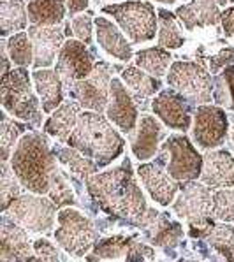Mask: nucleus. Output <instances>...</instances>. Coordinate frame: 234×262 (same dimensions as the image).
<instances>
[{
    "label": "nucleus",
    "mask_w": 234,
    "mask_h": 262,
    "mask_svg": "<svg viewBox=\"0 0 234 262\" xmlns=\"http://www.w3.org/2000/svg\"><path fill=\"white\" fill-rule=\"evenodd\" d=\"M157 16H159V30H157L159 46L165 50H178L183 46L185 37L176 23V14L169 13L167 9H157Z\"/></svg>",
    "instance_id": "72a5a7b5"
},
{
    "label": "nucleus",
    "mask_w": 234,
    "mask_h": 262,
    "mask_svg": "<svg viewBox=\"0 0 234 262\" xmlns=\"http://www.w3.org/2000/svg\"><path fill=\"white\" fill-rule=\"evenodd\" d=\"M87 260H155V250L136 236L118 234L97 241Z\"/></svg>",
    "instance_id": "2eb2a0df"
},
{
    "label": "nucleus",
    "mask_w": 234,
    "mask_h": 262,
    "mask_svg": "<svg viewBox=\"0 0 234 262\" xmlns=\"http://www.w3.org/2000/svg\"><path fill=\"white\" fill-rule=\"evenodd\" d=\"M173 211L187 222L188 227H206L215 222L211 188L197 180L181 183L178 197L173 201Z\"/></svg>",
    "instance_id": "9b49d317"
},
{
    "label": "nucleus",
    "mask_w": 234,
    "mask_h": 262,
    "mask_svg": "<svg viewBox=\"0 0 234 262\" xmlns=\"http://www.w3.org/2000/svg\"><path fill=\"white\" fill-rule=\"evenodd\" d=\"M188 234L194 239H203L225 260H234V224L211 222L206 227H190Z\"/></svg>",
    "instance_id": "5701e85b"
},
{
    "label": "nucleus",
    "mask_w": 234,
    "mask_h": 262,
    "mask_svg": "<svg viewBox=\"0 0 234 262\" xmlns=\"http://www.w3.org/2000/svg\"><path fill=\"white\" fill-rule=\"evenodd\" d=\"M81 115V106L79 102H76L74 99L63 100L56 110L51 113L50 118L46 120L42 130L48 136L55 138L60 143H67L71 132L76 128L78 125V118Z\"/></svg>",
    "instance_id": "bb28decb"
},
{
    "label": "nucleus",
    "mask_w": 234,
    "mask_h": 262,
    "mask_svg": "<svg viewBox=\"0 0 234 262\" xmlns=\"http://www.w3.org/2000/svg\"><path fill=\"white\" fill-rule=\"evenodd\" d=\"M175 14L187 30L215 27L222 19V11L215 0H192L185 6H180Z\"/></svg>",
    "instance_id": "b1692460"
},
{
    "label": "nucleus",
    "mask_w": 234,
    "mask_h": 262,
    "mask_svg": "<svg viewBox=\"0 0 234 262\" xmlns=\"http://www.w3.org/2000/svg\"><path fill=\"white\" fill-rule=\"evenodd\" d=\"M196 107L190 100L175 88H165L160 90L159 95L152 100V111L157 118L162 120V123L175 130L187 132L192 125V115Z\"/></svg>",
    "instance_id": "dca6fc26"
},
{
    "label": "nucleus",
    "mask_w": 234,
    "mask_h": 262,
    "mask_svg": "<svg viewBox=\"0 0 234 262\" xmlns=\"http://www.w3.org/2000/svg\"><path fill=\"white\" fill-rule=\"evenodd\" d=\"M0 53H2V74L11 71V58H9V53H7V46H6V41L0 42Z\"/></svg>",
    "instance_id": "a18cd8bd"
},
{
    "label": "nucleus",
    "mask_w": 234,
    "mask_h": 262,
    "mask_svg": "<svg viewBox=\"0 0 234 262\" xmlns=\"http://www.w3.org/2000/svg\"><path fill=\"white\" fill-rule=\"evenodd\" d=\"M165 138L164 127L152 115L141 116L136 132L131 134V148L134 157L139 160H150L160 150V141Z\"/></svg>",
    "instance_id": "4be33fe9"
},
{
    "label": "nucleus",
    "mask_w": 234,
    "mask_h": 262,
    "mask_svg": "<svg viewBox=\"0 0 234 262\" xmlns=\"http://www.w3.org/2000/svg\"><path fill=\"white\" fill-rule=\"evenodd\" d=\"M222 30L225 32V35L234 39V6L227 7L225 11H222Z\"/></svg>",
    "instance_id": "37998d69"
},
{
    "label": "nucleus",
    "mask_w": 234,
    "mask_h": 262,
    "mask_svg": "<svg viewBox=\"0 0 234 262\" xmlns=\"http://www.w3.org/2000/svg\"><path fill=\"white\" fill-rule=\"evenodd\" d=\"M7 53L14 66L28 67L34 66V44H32L28 32H16L6 41Z\"/></svg>",
    "instance_id": "f704fd0d"
},
{
    "label": "nucleus",
    "mask_w": 234,
    "mask_h": 262,
    "mask_svg": "<svg viewBox=\"0 0 234 262\" xmlns=\"http://www.w3.org/2000/svg\"><path fill=\"white\" fill-rule=\"evenodd\" d=\"M136 229H139L144 239L150 241L153 247L162 248L165 255H176V248L183 239V227L178 222L171 220L165 213L157 211L155 208H148L141 219L136 222Z\"/></svg>",
    "instance_id": "f8f14e48"
},
{
    "label": "nucleus",
    "mask_w": 234,
    "mask_h": 262,
    "mask_svg": "<svg viewBox=\"0 0 234 262\" xmlns=\"http://www.w3.org/2000/svg\"><path fill=\"white\" fill-rule=\"evenodd\" d=\"M115 69H118V67L111 66L104 60H99V62H95L92 74L81 79V81H76L71 88H67L66 94L69 95V99H74L76 102H79L83 110L106 113L111 94L113 71Z\"/></svg>",
    "instance_id": "9d476101"
},
{
    "label": "nucleus",
    "mask_w": 234,
    "mask_h": 262,
    "mask_svg": "<svg viewBox=\"0 0 234 262\" xmlns=\"http://www.w3.org/2000/svg\"><path fill=\"white\" fill-rule=\"evenodd\" d=\"M34 252L37 255L39 260H67V257L60 252L58 248L51 243L46 237H39V239H34Z\"/></svg>",
    "instance_id": "a19ab883"
},
{
    "label": "nucleus",
    "mask_w": 234,
    "mask_h": 262,
    "mask_svg": "<svg viewBox=\"0 0 234 262\" xmlns=\"http://www.w3.org/2000/svg\"><path fill=\"white\" fill-rule=\"evenodd\" d=\"M0 99H2L4 110L13 118L32 123L35 128L41 127V100L37 99L34 88H32L27 67H16V69L2 74Z\"/></svg>",
    "instance_id": "20e7f679"
},
{
    "label": "nucleus",
    "mask_w": 234,
    "mask_h": 262,
    "mask_svg": "<svg viewBox=\"0 0 234 262\" xmlns=\"http://www.w3.org/2000/svg\"><path fill=\"white\" fill-rule=\"evenodd\" d=\"M92 23H94L92 21V13H81L71 18V27L76 39H79L87 46H90L92 39H94L92 37Z\"/></svg>",
    "instance_id": "ea45409f"
},
{
    "label": "nucleus",
    "mask_w": 234,
    "mask_h": 262,
    "mask_svg": "<svg viewBox=\"0 0 234 262\" xmlns=\"http://www.w3.org/2000/svg\"><path fill=\"white\" fill-rule=\"evenodd\" d=\"M28 21L32 25L55 27L66 19V0H30L27 4Z\"/></svg>",
    "instance_id": "c85d7f7f"
},
{
    "label": "nucleus",
    "mask_w": 234,
    "mask_h": 262,
    "mask_svg": "<svg viewBox=\"0 0 234 262\" xmlns=\"http://www.w3.org/2000/svg\"><path fill=\"white\" fill-rule=\"evenodd\" d=\"M66 144L90 157L102 169L122 155L125 139L113 127V122L106 115L84 110Z\"/></svg>",
    "instance_id": "7ed1b4c3"
},
{
    "label": "nucleus",
    "mask_w": 234,
    "mask_h": 262,
    "mask_svg": "<svg viewBox=\"0 0 234 262\" xmlns=\"http://www.w3.org/2000/svg\"><path fill=\"white\" fill-rule=\"evenodd\" d=\"M219 6H227V4H231V2H234V0H215Z\"/></svg>",
    "instance_id": "49530a36"
},
{
    "label": "nucleus",
    "mask_w": 234,
    "mask_h": 262,
    "mask_svg": "<svg viewBox=\"0 0 234 262\" xmlns=\"http://www.w3.org/2000/svg\"><path fill=\"white\" fill-rule=\"evenodd\" d=\"M0 260H39L30 243L27 229L14 222L7 213L0 219Z\"/></svg>",
    "instance_id": "a211bd4d"
},
{
    "label": "nucleus",
    "mask_w": 234,
    "mask_h": 262,
    "mask_svg": "<svg viewBox=\"0 0 234 262\" xmlns=\"http://www.w3.org/2000/svg\"><path fill=\"white\" fill-rule=\"evenodd\" d=\"M106 116L123 134H132L138 127L139 106L136 104L134 97L131 95L122 78L111 79V94L106 107Z\"/></svg>",
    "instance_id": "6ab92c4d"
},
{
    "label": "nucleus",
    "mask_w": 234,
    "mask_h": 262,
    "mask_svg": "<svg viewBox=\"0 0 234 262\" xmlns=\"http://www.w3.org/2000/svg\"><path fill=\"white\" fill-rule=\"evenodd\" d=\"M2 125H0V155H2V162H9L11 155H13L14 144H18L19 138L23 134L32 130L34 125L28 122H18V118H11L9 115L2 113Z\"/></svg>",
    "instance_id": "2f4dec72"
},
{
    "label": "nucleus",
    "mask_w": 234,
    "mask_h": 262,
    "mask_svg": "<svg viewBox=\"0 0 234 262\" xmlns=\"http://www.w3.org/2000/svg\"><path fill=\"white\" fill-rule=\"evenodd\" d=\"M56 220L58 227L53 232L56 245L72 257H87V253L100 239V229L97 224L78 209L71 206L62 208L56 215Z\"/></svg>",
    "instance_id": "39448f33"
},
{
    "label": "nucleus",
    "mask_w": 234,
    "mask_h": 262,
    "mask_svg": "<svg viewBox=\"0 0 234 262\" xmlns=\"http://www.w3.org/2000/svg\"><path fill=\"white\" fill-rule=\"evenodd\" d=\"M232 63H234V48L232 46L222 48L219 53L209 58V72L215 76V74H219L220 71H224L225 67L232 66Z\"/></svg>",
    "instance_id": "79ce46f5"
},
{
    "label": "nucleus",
    "mask_w": 234,
    "mask_h": 262,
    "mask_svg": "<svg viewBox=\"0 0 234 262\" xmlns=\"http://www.w3.org/2000/svg\"><path fill=\"white\" fill-rule=\"evenodd\" d=\"M201 181L211 190L234 188V157L227 150H206Z\"/></svg>",
    "instance_id": "412c9836"
},
{
    "label": "nucleus",
    "mask_w": 234,
    "mask_h": 262,
    "mask_svg": "<svg viewBox=\"0 0 234 262\" xmlns=\"http://www.w3.org/2000/svg\"><path fill=\"white\" fill-rule=\"evenodd\" d=\"M32 81L35 84L37 95L41 97L44 113H53L66 100V86L56 71L35 69L32 72Z\"/></svg>",
    "instance_id": "a878e982"
},
{
    "label": "nucleus",
    "mask_w": 234,
    "mask_h": 262,
    "mask_svg": "<svg viewBox=\"0 0 234 262\" xmlns=\"http://www.w3.org/2000/svg\"><path fill=\"white\" fill-rule=\"evenodd\" d=\"M171 58L173 56L169 53V50H165L162 46H153L138 51L134 55V63L136 67L143 69L148 74L155 76V78H162L169 69Z\"/></svg>",
    "instance_id": "473e14b6"
},
{
    "label": "nucleus",
    "mask_w": 234,
    "mask_h": 262,
    "mask_svg": "<svg viewBox=\"0 0 234 262\" xmlns=\"http://www.w3.org/2000/svg\"><path fill=\"white\" fill-rule=\"evenodd\" d=\"M88 195L111 224L136 229V222L146 213V199L136 181L131 160L125 157L122 164L104 172H95L84 180Z\"/></svg>",
    "instance_id": "f257e3e1"
},
{
    "label": "nucleus",
    "mask_w": 234,
    "mask_h": 262,
    "mask_svg": "<svg viewBox=\"0 0 234 262\" xmlns=\"http://www.w3.org/2000/svg\"><path fill=\"white\" fill-rule=\"evenodd\" d=\"M22 183L14 174L11 164L2 162L0 166V209L2 213L11 206V203L18 195H22Z\"/></svg>",
    "instance_id": "4c0bfd02"
},
{
    "label": "nucleus",
    "mask_w": 234,
    "mask_h": 262,
    "mask_svg": "<svg viewBox=\"0 0 234 262\" xmlns=\"http://www.w3.org/2000/svg\"><path fill=\"white\" fill-rule=\"evenodd\" d=\"M95 35L99 46L111 55L113 58H118L120 62H129L134 56L132 53V44H129L123 37L122 30H118L108 18L99 16L95 18Z\"/></svg>",
    "instance_id": "cd10ccee"
},
{
    "label": "nucleus",
    "mask_w": 234,
    "mask_h": 262,
    "mask_svg": "<svg viewBox=\"0 0 234 262\" xmlns=\"http://www.w3.org/2000/svg\"><path fill=\"white\" fill-rule=\"evenodd\" d=\"M46 132L30 130L19 138L11 155V167L27 192L46 195L56 166V155Z\"/></svg>",
    "instance_id": "f03ea898"
},
{
    "label": "nucleus",
    "mask_w": 234,
    "mask_h": 262,
    "mask_svg": "<svg viewBox=\"0 0 234 262\" xmlns=\"http://www.w3.org/2000/svg\"><path fill=\"white\" fill-rule=\"evenodd\" d=\"M104 14L113 16L134 44L152 41L159 30V16L152 2L129 0L122 4H111L102 7Z\"/></svg>",
    "instance_id": "423d86ee"
},
{
    "label": "nucleus",
    "mask_w": 234,
    "mask_h": 262,
    "mask_svg": "<svg viewBox=\"0 0 234 262\" xmlns=\"http://www.w3.org/2000/svg\"><path fill=\"white\" fill-rule=\"evenodd\" d=\"M138 174L157 204L169 206L176 199L181 183L169 174L167 167H165V157L160 151L157 153L155 162L141 164L138 167Z\"/></svg>",
    "instance_id": "f3484780"
},
{
    "label": "nucleus",
    "mask_w": 234,
    "mask_h": 262,
    "mask_svg": "<svg viewBox=\"0 0 234 262\" xmlns=\"http://www.w3.org/2000/svg\"><path fill=\"white\" fill-rule=\"evenodd\" d=\"M122 81L143 111L148 107V100H153L152 97L162 88L160 78H155V76L148 74L136 66H127L125 69H122Z\"/></svg>",
    "instance_id": "393cba45"
},
{
    "label": "nucleus",
    "mask_w": 234,
    "mask_h": 262,
    "mask_svg": "<svg viewBox=\"0 0 234 262\" xmlns=\"http://www.w3.org/2000/svg\"><path fill=\"white\" fill-rule=\"evenodd\" d=\"M53 151L56 155V160L62 164L63 167L67 169L72 174L79 176L81 180H87L90 178L92 174L99 172V166L90 159V157L83 155L81 151H78L76 148L72 146H63L62 143H55L53 144Z\"/></svg>",
    "instance_id": "c756f323"
},
{
    "label": "nucleus",
    "mask_w": 234,
    "mask_h": 262,
    "mask_svg": "<svg viewBox=\"0 0 234 262\" xmlns=\"http://www.w3.org/2000/svg\"><path fill=\"white\" fill-rule=\"evenodd\" d=\"M229 134V116L220 106L201 104L194 113L192 138L203 150L222 146Z\"/></svg>",
    "instance_id": "ddd939ff"
},
{
    "label": "nucleus",
    "mask_w": 234,
    "mask_h": 262,
    "mask_svg": "<svg viewBox=\"0 0 234 262\" xmlns=\"http://www.w3.org/2000/svg\"><path fill=\"white\" fill-rule=\"evenodd\" d=\"M67 2V9H69V14L71 18L79 13H84V9L88 7V0H66Z\"/></svg>",
    "instance_id": "c03bdc74"
},
{
    "label": "nucleus",
    "mask_w": 234,
    "mask_h": 262,
    "mask_svg": "<svg viewBox=\"0 0 234 262\" xmlns=\"http://www.w3.org/2000/svg\"><path fill=\"white\" fill-rule=\"evenodd\" d=\"M48 197L56 204L58 208H67V206H76L79 203L76 199L74 192L71 187V180L67 176L66 171H62L60 167L55 169L53 176H51V183H50V192Z\"/></svg>",
    "instance_id": "c9c22d12"
},
{
    "label": "nucleus",
    "mask_w": 234,
    "mask_h": 262,
    "mask_svg": "<svg viewBox=\"0 0 234 262\" xmlns=\"http://www.w3.org/2000/svg\"><path fill=\"white\" fill-rule=\"evenodd\" d=\"M213 219L234 224V188L213 190Z\"/></svg>",
    "instance_id": "58836bf2"
},
{
    "label": "nucleus",
    "mask_w": 234,
    "mask_h": 262,
    "mask_svg": "<svg viewBox=\"0 0 234 262\" xmlns=\"http://www.w3.org/2000/svg\"><path fill=\"white\" fill-rule=\"evenodd\" d=\"M157 2H162V4H175V2H178V0H157Z\"/></svg>",
    "instance_id": "de8ad7c7"
},
{
    "label": "nucleus",
    "mask_w": 234,
    "mask_h": 262,
    "mask_svg": "<svg viewBox=\"0 0 234 262\" xmlns=\"http://www.w3.org/2000/svg\"><path fill=\"white\" fill-rule=\"evenodd\" d=\"M167 84L187 97L194 106L209 104L213 100V78L197 62H173L167 72Z\"/></svg>",
    "instance_id": "1a4fd4ad"
},
{
    "label": "nucleus",
    "mask_w": 234,
    "mask_h": 262,
    "mask_svg": "<svg viewBox=\"0 0 234 262\" xmlns=\"http://www.w3.org/2000/svg\"><path fill=\"white\" fill-rule=\"evenodd\" d=\"M213 102L234 111V63L213 76Z\"/></svg>",
    "instance_id": "e433bc0d"
},
{
    "label": "nucleus",
    "mask_w": 234,
    "mask_h": 262,
    "mask_svg": "<svg viewBox=\"0 0 234 262\" xmlns=\"http://www.w3.org/2000/svg\"><path fill=\"white\" fill-rule=\"evenodd\" d=\"M58 206L50 197L39 195V193H22L11 203V206L4 213L11 216L14 222L34 234H50L53 231L55 216Z\"/></svg>",
    "instance_id": "0eeeda50"
},
{
    "label": "nucleus",
    "mask_w": 234,
    "mask_h": 262,
    "mask_svg": "<svg viewBox=\"0 0 234 262\" xmlns=\"http://www.w3.org/2000/svg\"><path fill=\"white\" fill-rule=\"evenodd\" d=\"M232 148H234V130H232Z\"/></svg>",
    "instance_id": "09e8293b"
},
{
    "label": "nucleus",
    "mask_w": 234,
    "mask_h": 262,
    "mask_svg": "<svg viewBox=\"0 0 234 262\" xmlns=\"http://www.w3.org/2000/svg\"><path fill=\"white\" fill-rule=\"evenodd\" d=\"M159 151L165 157V167L176 181L185 183V181L201 178L204 157L197 151V148L185 136V132L167 136L164 143L160 144Z\"/></svg>",
    "instance_id": "6e6552de"
},
{
    "label": "nucleus",
    "mask_w": 234,
    "mask_h": 262,
    "mask_svg": "<svg viewBox=\"0 0 234 262\" xmlns=\"http://www.w3.org/2000/svg\"><path fill=\"white\" fill-rule=\"evenodd\" d=\"M95 67V53L79 39H67L58 53L55 71L60 74L63 86L71 88L76 81L88 78Z\"/></svg>",
    "instance_id": "4468645a"
},
{
    "label": "nucleus",
    "mask_w": 234,
    "mask_h": 262,
    "mask_svg": "<svg viewBox=\"0 0 234 262\" xmlns=\"http://www.w3.org/2000/svg\"><path fill=\"white\" fill-rule=\"evenodd\" d=\"M28 23L27 0H2L0 2V35L7 37L23 32Z\"/></svg>",
    "instance_id": "7c9ffc66"
},
{
    "label": "nucleus",
    "mask_w": 234,
    "mask_h": 262,
    "mask_svg": "<svg viewBox=\"0 0 234 262\" xmlns=\"http://www.w3.org/2000/svg\"><path fill=\"white\" fill-rule=\"evenodd\" d=\"M28 37L34 44V71L35 69H50L58 58V53L66 42V27H44L30 25L28 27Z\"/></svg>",
    "instance_id": "aec40b11"
}]
</instances>
